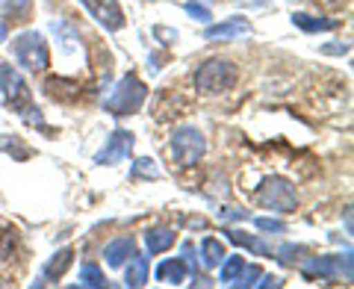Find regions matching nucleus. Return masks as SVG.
Here are the masks:
<instances>
[{
	"label": "nucleus",
	"instance_id": "nucleus-1",
	"mask_svg": "<svg viewBox=\"0 0 354 289\" xmlns=\"http://www.w3.org/2000/svg\"><path fill=\"white\" fill-rule=\"evenodd\" d=\"M145 97H148V86L142 83L136 74H127V77H121V80L115 83L113 95L104 101V109L109 115H115V118H124V115L139 113L142 104H145Z\"/></svg>",
	"mask_w": 354,
	"mask_h": 289
},
{
	"label": "nucleus",
	"instance_id": "nucleus-2",
	"mask_svg": "<svg viewBox=\"0 0 354 289\" xmlns=\"http://www.w3.org/2000/svg\"><path fill=\"white\" fill-rule=\"evenodd\" d=\"M239 80V71L234 62L227 59H207L198 65L195 71V88L201 95H221V92H230Z\"/></svg>",
	"mask_w": 354,
	"mask_h": 289
},
{
	"label": "nucleus",
	"instance_id": "nucleus-3",
	"mask_svg": "<svg viewBox=\"0 0 354 289\" xmlns=\"http://www.w3.org/2000/svg\"><path fill=\"white\" fill-rule=\"evenodd\" d=\"M12 50H15V59H18L21 68H27L32 74L48 71V65H50V48H48V41H44L41 32L24 30L21 36H15Z\"/></svg>",
	"mask_w": 354,
	"mask_h": 289
},
{
	"label": "nucleus",
	"instance_id": "nucleus-4",
	"mask_svg": "<svg viewBox=\"0 0 354 289\" xmlns=\"http://www.w3.org/2000/svg\"><path fill=\"white\" fill-rule=\"evenodd\" d=\"M257 204L266 209H274V213H295L298 207L295 186L286 177H266L257 186Z\"/></svg>",
	"mask_w": 354,
	"mask_h": 289
},
{
	"label": "nucleus",
	"instance_id": "nucleus-5",
	"mask_svg": "<svg viewBox=\"0 0 354 289\" xmlns=\"http://www.w3.org/2000/svg\"><path fill=\"white\" fill-rule=\"evenodd\" d=\"M207 153V139L204 133L198 127H177L174 136H171V157L177 165H183V169H189V165L201 162V157Z\"/></svg>",
	"mask_w": 354,
	"mask_h": 289
},
{
	"label": "nucleus",
	"instance_id": "nucleus-6",
	"mask_svg": "<svg viewBox=\"0 0 354 289\" xmlns=\"http://www.w3.org/2000/svg\"><path fill=\"white\" fill-rule=\"evenodd\" d=\"M0 92H3L6 104L12 106L15 113H21V118H24L32 109V95H30L27 80L12 68V65H6V62H0Z\"/></svg>",
	"mask_w": 354,
	"mask_h": 289
},
{
	"label": "nucleus",
	"instance_id": "nucleus-7",
	"mask_svg": "<svg viewBox=\"0 0 354 289\" xmlns=\"http://www.w3.org/2000/svg\"><path fill=\"white\" fill-rule=\"evenodd\" d=\"M133 142H136V136H133L130 130H113V133H109V139H106V144L95 153V162L97 165L124 162L130 153H133Z\"/></svg>",
	"mask_w": 354,
	"mask_h": 289
},
{
	"label": "nucleus",
	"instance_id": "nucleus-8",
	"mask_svg": "<svg viewBox=\"0 0 354 289\" xmlns=\"http://www.w3.org/2000/svg\"><path fill=\"white\" fill-rule=\"evenodd\" d=\"M80 3L88 9V15L101 27H106L109 32H118L124 27V12H121V6L115 0H80Z\"/></svg>",
	"mask_w": 354,
	"mask_h": 289
},
{
	"label": "nucleus",
	"instance_id": "nucleus-9",
	"mask_svg": "<svg viewBox=\"0 0 354 289\" xmlns=\"http://www.w3.org/2000/svg\"><path fill=\"white\" fill-rule=\"evenodd\" d=\"M251 32V24L245 18H230L225 24H207L204 30V39L207 41H218V39H236V36H245Z\"/></svg>",
	"mask_w": 354,
	"mask_h": 289
},
{
	"label": "nucleus",
	"instance_id": "nucleus-10",
	"mask_svg": "<svg viewBox=\"0 0 354 289\" xmlns=\"http://www.w3.org/2000/svg\"><path fill=\"white\" fill-rule=\"evenodd\" d=\"M301 274L307 277V281H334V277L339 274L337 269V257H310L304 265H301Z\"/></svg>",
	"mask_w": 354,
	"mask_h": 289
},
{
	"label": "nucleus",
	"instance_id": "nucleus-11",
	"mask_svg": "<svg viewBox=\"0 0 354 289\" xmlns=\"http://www.w3.org/2000/svg\"><path fill=\"white\" fill-rule=\"evenodd\" d=\"M44 92H48L53 101L71 104V101H77V97H80L83 86H80V83H74V80H65V77H50V80L44 83Z\"/></svg>",
	"mask_w": 354,
	"mask_h": 289
},
{
	"label": "nucleus",
	"instance_id": "nucleus-12",
	"mask_svg": "<svg viewBox=\"0 0 354 289\" xmlns=\"http://www.w3.org/2000/svg\"><path fill=\"white\" fill-rule=\"evenodd\" d=\"M133 254H136V242H133L130 236H121V239H113L109 245L104 248V257H106V265H113V269H118V265H124Z\"/></svg>",
	"mask_w": 354,
	"mask_h": 289
},
{
	"label": "nucleus",
	"instance_id": "nucleus-13",
	"mask_svg": "<svg viewBox=\"0 0 354 289\" xmlns=\"http://www.w3.org/2000/svg\"><path fill=\"white\" fill-rule=\"evenodd\" d=\"M186 263L180 260V257H174V260H162L160 265H157V272H153V277H157L160 283H171V286H177V283H183L186 281Z\"/></svg>",
	"mask_w": 354,
	"mask_h": 289
},
{
	"label": "nucleus",
	"instance_id": "nucleus-14",
	"mask_svg": "<svg viewBox=\"0 0 354 289\" xmlns=\"http://www.w3.org/2000/svg\"><path fill=\"white\" fill-rule=\"evenodd\" d=\"M177 242V233L171 227H151L145 233V245L151 254H162V251H169L171 245Z\"/></svg>",
	"mask_w": 354,
	"mask_h": 289
},
{
	"label": "nucleus",
	"instance_id": "nucleus-15",
	"mask_svg": "<svg viewBox=\"0 0 354 289\" xmlns=\"http://www.w3.org/2000/svg\"><path fill=\"white\" fill-rule=\"evenodd\" d=\"M292 24L304 32H328V30H337L339 21L337 18H313V15H304V12H292Z\"/></svg>",
	"mask_w": 354,
	"mask_h": 289
},
{
	"label": "nucleus",
	"instance_id": "nucleus-16",
	"mask_svg": "<svg viewBox=\"0 0 354 289\" xmlns=\"http://www.w3.org/2000/svg\"><path fill=\"white\" fill-rule=\"evenodd\" d=\"M227 239L234 242V245H242V248L254 251L257 257H272V245L269 242H263L260 236H248V233H242V230H227Z\"/></svg>",
	"mask_w": 354,
	"mask_h": 289
},
{
	"label": "nucleus",
	"instance_id": "nucleus-17",
	"mask_svg": "<svg viewBox=\"0 0 354 289\" xmlns=\"http://www.w3.org/2000/svg\"><path fill=\"white\" fill-rule=\"evenodd\" d=\"M71 257H74V251L71 248H62V251H57L53 257L44 263V281H59V277L68 272V265H71Z\"/></svg>",
	"mask_w": 354,
	"mask_h": 289
},
{
	"label": "nucleus",
	"instance_id": "nucleus-18",
	"mask_svg": "<svg viewBox=\"0 0 354 289\" xmlns=\"http://www.w3.org/2000/svg\"><path fill=\"white\" fill-rule=\"evenodd\" d=\"M124 283H127V286H133V289L148 283V257H142V254H133V257L127 260Z\"/></svg>",
	"mask_w": 354,
	"mask_h": 289
},
{
	"label": "nucleus",
	"instance_id": "nucleus-19",
	"mask_svg": "<svg viewBox=\"0 0 354 289\" xmlns=\"http://www.w3.org/2000/svg\"><path fill=\"white\" fill-rule=\"evenodd\" d=\"M201 257H204V265H207V269H216V265H221V260H225L227 254H225V245H221L218 239L207 236V239L201 242Z\"/></svg>",
	"mask_w": 354,
	"mask_h": 289
},
{
	"label": "nucleus",
	"instance_id": "nucleus-20",
	"mask_svg": "<svg viewBox=\"0 0 354 289\" xmlns=\"http://www.w3.org/2000/svg\"><path fill=\"white\" fill-rule=\"evenodd\" d=\"M0 151L3 153H9L12 160H18V162H24V160H30V144H24L21 142V136H3L0 133Z\"/></svg>",
	"mask_w": 354,
	"mask_h": 289
},
{
	"label": "nucleus",
	"instance_id": "nucleus-21",
	"mask_svg": "<svg viewBox=\"0 0 354 289\" xmlns=\"http://www.w3.org/2000/svg\"><path fill=\"white\" fill-rule=\"evenodd\" d=\"M162 171H160V165L153 162L151 157H139L136 162H133V169H130V177L133 180H157Z\"/></svg>",
	"mask_w": 354,
	"mask_h": 289
},
{
	"label": "nucleus",
	"instance_id": "nucleus-22",
	"mask_svg": "<svg viewBox=\"0 0 354 289\" xmlns=\"http://www.w3.org/2000/svg\"><path fill=\"white\" fill-rule=\"evenodd\" d=\"M30 6H32V0H0V15L18 21V18H27Z\"/></svg>",
	"mask_w": 354,
	"mask_h": 289
},
{
	"label": "nucleus",
	"instance_id": "nucleus-23",
	"mask_svg": "<svg viewBox=\"0 0 354 289\" xmlns=\"http://www.w3.org/2000/svg\"><path fill=\"white\" fill-rule=\"evenodd\" d=\"M80 283L88 286V289H104L106 286V277H104V272L97 269L95 263H86L83 269H80Z\"/></svg>",
	"mask_w": 354,
	"mask_h": 289
},
{
	"label": "nucleus",
	"instance_id": "nucleus-24",
	"mask_svg": "<svg viewBox=\"0 0 354 289\" xmlns=\"http://www.w3.org/2000/svg\"><path fill=\"white\" fill-rule=\"evenodd\" d=\"M242 269H245V260L239 257V254H234V257L221 260V283H234L236 277L242 274Z\"/></svg>",
	"mask_w": 354,
	"mask_h": 289
},
{
	"label": "nucleus",
	"instance_id": "nucleus-25",
	"mask_svg": "<svg viewBox=\"0 0 354 289\" xmlns=\"http://www.w3.org/2000/svg\"><path fill=\"white\" fill-rule=\"evenodd\" d=\"M304 254H307L304 245H283V248L278 251V260H281L283 265H295V263L304 260Z\"/></svg>",
	"mask_w": 354,
	"mask_h": 289
},
{
	"label": "nucleus",
	"instance_id": "nucleus-26",
	"mask_svg": "<svg viewBox=\"0 0 354 289\" xmlns=\"http://www.w3.org/2000/svg\"><path fill=\"white\" fill-rule=\"evenodd\" d=\"M254 225H257V230H266V233H286V225L281 218L263 216V218H254Z\"/></svg>",
	"mask_w": 354,
	"mask_h": 289
},
{
	"label": "nucleus",
	"instance_id": "nucleus-27",
	"mask_svg": "<svg viewBox=\"0 0 354 289\" xmlns=\"http://www.w3.org/2000/svg\"><path fill=\"white\" fill-rule=\"evenodd\" d=\"M260 274H263V272L257 269V265H245V269H242V274H239L230 286H254V283H257V277H260Z\"/></svg>",
	"mask_w": 354,
	"mask_h": 289
},
{
	"label": "nucleus",
	"instance_id": "nucleus-28",
	"mask_svg": "<svg viewBox=\"0 0 354 289\" xmlns=\"http://www.w3.org/2000/svg\"><path fill=\"white\" fill-rule=\"evenodd\" d=\"M186 12H189L195 21H201V24H209L213 21V12H209V6H201V3H186Z\"/></svg>",
	"mask_w": 354,
	"mask_h": 289
},
{
	"label": "nucleus",
	"instance_id": "nucleus-29",
	"mask_svg": "<svg viewBox=\"0 0 354 289\" xmlns=\"http://www.w3.org/2000/svg\"><path fill=\"white\" fill-rule=\"evenodd\" d=\"M15 248V230H0V260H9Z\"/></svg>",
	"mask_w": 354,
	"mask_h": 289
},
{
	"label": "nucleus",
	"instance_id": "nucleus-30",
	"mask_svg": "<svg viewBox=\"0 0 354 289\" xmlns=\"http://www.w3.org/2000/svg\"><path fill=\"white\" fill-rule=\"evenodd\" d=\"M221 221H242V218H248V209H242V207H225L218 213Z\"/></svg>",
	"mask_w": 354,
	"mask_h": 289
},
{
	"label": "nucleus",
	"instance_id": "nucleus-31",
	"mask_svg": "<svg viewBox=\"0 0 354 289\" xmlns=\"http://www.w3.org/2000/svg\"><path fill=\"white\" fill-rule=\"evenodd\" d=\"M153 36H157L162 44L177 41V30H165V27H153Z\"/></svg>",
	"mask_w": 354,
	"mask_h": 289
},
{
	"label": "nucleus",
	"instance_id": "nucleus-32",
	"mask_svg": "<svg viewBox=\"0 0 354 289\" xmlns=\"http://www.w3.org/2000/svg\"><path fill=\"white\" fill-rule=\"evenodd\" d=\"M337 269L346 274V281H351V254H346V257H337Z\"/></svg>",
	"mask_w": 354,
	"mask_h": 289
},
{
	"label": "nucleus",
	"instance_id": "nucleus-33",
	"mask_svg": "<svg viewBox=\"0 0 354 289\" xmlns=\"http://www.w3.org/2000/svg\"><path fill=\"white\" fill-rule=\"evenodd\" d=\"M322 53H348V44H339V41L322 44Z\"/></svg>",
	"mask_w": 354,
	"mask_h": 289
},
{
	"label": "nucleus",
	"instance_id": "nucleus-34",
	"mask_svg": "<svg viewBox=\"0 0 354 289\" xmlns=\"http://www.w3.org/2000/svg\"><path fill=\"white\" fill-rule=\"evenodd\" d=\"M263 281H257L254 286H260V289H266V286H281V277H274V274H260Z\"/></svg>",
	"mask_w": 354,
	"mask_h": 289
},
{
	"label": "nucleus",
	"instance_id": "nucleus-35",
	"mask_svg": "<svg viewBox=\"0 0 354 289\" xmlns=\"http://www.w3.org/2000/svg\"><path fill=\"white\" fill-rule=\"evenodd\" d=\"M3 39H6V27H3V24H0V41H3Z\"/></svg>",
	"mask_w": 354,
	"mask_h": 289
},
{
	"label": "nucleus",
	"instance_id": "nucleus-36",
	"mask_svg": "<svg viewBox=\"0 0 354 289\" xmlns=\"http://www.w3.org/2000/svg\"><path fill=\"white\" fill-rule=\"evenodd\" d=\"M325 3H346V0H325Z\"/></svg>",
	"mask_w": 354,
	"mask_h": 289
}]
</instances>
